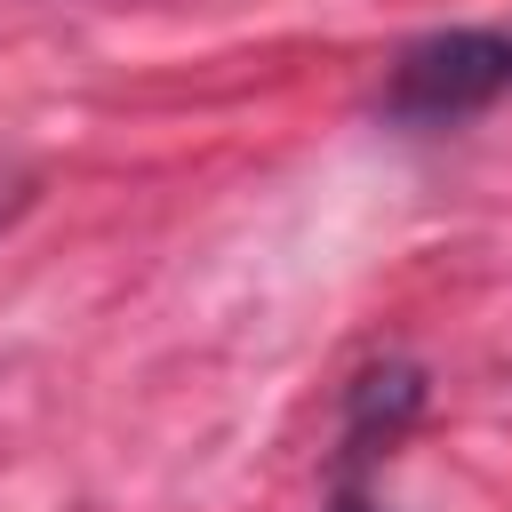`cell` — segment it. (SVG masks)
<instances>
[{"label": "cell", "mask_w": 512, "mask_h": 512, "mask_svg": "<svg viewBox=\"0 0 512 512\" xmlns=\"http://www.w3.org/2000/svg\"><path fill=\"white\" fill-rule=\"evenodd\" d=\"M512 88V32L504 24H456V32H424L392 56L384 72V120L400 128H456L472 112H488Z\"/></svg>", "instance_id": "obj_1"}, {"label": "cell", "mask_w": 512, "mask_h": 512, "mask_svg": "<svg viewBox=\"0 0 512 512\" xmlns=\"http://www.w3.org/2000/svg\"><path fill=\"white\" fill-rule=\"evenodd\" d=\"M416 408H424V376H416L408 360L368 368V376L344 392V456H352V464H360V456H384V448L416 424Z\"/></svg>", "instance_id": "obj_2"}, {"label": "cell", "mask_w": 512, "mask_h": 512, "mask_svg": "<svg viewBox=\"0 0 512 512\" xmlns=\"http://www.w3.org/2000/svg\"><path fill=\"white\" fill-rule=\"evenodd\" d=\"M328 512H392V504H376L368 488H336V504H328Z\"/></svg>", "instance_id": "obj_3"}]
</instances>
